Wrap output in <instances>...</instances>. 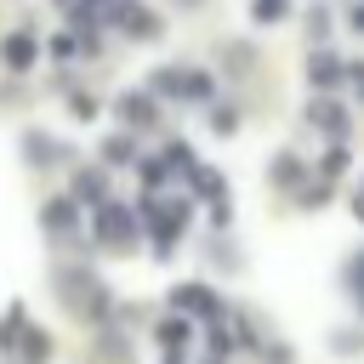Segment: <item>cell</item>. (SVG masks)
<instances>
[{"instance_id": "1", "label": "cell", "mask_w": 364, "mask_h": 364, "mask_svg": "<svg viewBox=\"0 0 364 364\" xmlns=\"http://www.w3.org/2000/svg\"><path fill=\"white\" fill-rule=\"evenodd\" d=\"M171 296H176V307H188V313H205V318L216 313V301H210V290H205V284H176Z\"/></svg>"}, {"instance_id": "2", "label": "cell", "mask_w": 364, "mask_h": 364, "mask_svg": "<svg viewBox=\"0 0 364 364\" xmlns=\"http://www.w3.org/2000/svg\"><path fill=\"white\" fill-rule=\"evenodd\" d=\"M119 17H125V28H131V34H142V40H154V34H159V17H154L148 6H119Z\"/></svg>"}, {"instance_id": "3", "label": "cell", "mask_w": 364, "mask_h": 364, "mask_svg": "<svg viewBox=\"0 0 364 364\" xmlns=\"http://www.w3.org/2000/svg\"><path fill=\"white\" fill-rule=\"evenodd\" d=\"M119 114H125L131 125H148V119H154V102H148V97H125V102H119Z\"/></svg>"}, {"instance_id": "4", "label": "cell", "mask_w": 364, "mask_h": 364, "mask_svg": "<svg viewBox=\"0 0 364 364\" xmlns=\"http://www.w3.org/2000/svg\"><path fill=\"white\" fill-rule=\"evenodd\" d=\"M336 68H341V63H336L330 51H324V57H313V85H330V80H336Z\"/></svg>"}, {"instance_id": "5", "label": "cell", "mask_w": 364, "mask_h": 364, "mask_svg": "<svg viewBox=\"0 0 364 364\" xmlns=\"http://www.w3.org/2000/svg\"><path fill=\"white\" fill-rule=\"evenodd\" d=\"M159 341H165V353L188 347V324H165V330H159Z\"/></svg>"}, {"instance_id": "6", "label": "cell", "mask_w": 364, "mask_h": 364, "mask_svg": "<svg viewBox=\"0 0 364 364\" xmlns=\"http://www.w3.org/2000/svg\"><path fill=\"white\" fill-rule=\"evenodd\" d=\"M256 17H262V23H279V17H284V0H256Z\"/></svg>"}, {"instance_id": "7", "label": "cell", "mask_w": 364, "mask_h": 364, "mask_svg": "<svg viewBox=\"0 0 364 364\" xmlns=\"http://www.w3.org/2000/svg\"><path fill=\"white\" fill-rule=\"evenodd\" d=\"M6 57L23 68V63H28V40H23V34H17V40H6Z\"/></svg>"}, {"instance_id": "8", "label": "cell", "mask_w": 364, "mask_h": 364, "mask_svg": "<svg viewBox=\"0 0 364 364\" xmlns=\"http://www.w3.org/2000/svg\"><path fill=\"white\" fill-rule=\"evenodd\" d=\"M80 199H102V176L85 171V176H80Z\"/></svg>"}, {"instance_id": "9", "label": "cell", "mask_w": 364, "mask_h": 364, "mask_svg": "<svg viewBox=\"0 0 364 364\" xmlns=\"http://www.w3.org/2000/svg\"><path fill=\"white\" fill-rule=\"evenodd\" d=\"M296 171H301V165H296V159H290V154H284V159H279V165H273V176H279V182H296Z\"/></svg>"}, {"instance_id": "10", "label": "cell", "mask_w": 364, "mask_h": 364, "mask_svg": "<svg viewBox=\"0 0 364 364\" xmlns=\"http://www.w3.org/2000/svg\"><path fill=\"white\" fill-rule=\"evenodd\" d=\"M353 210H358V222H364V193H358V205H353Z\"/></svg>"}]
</instances>
